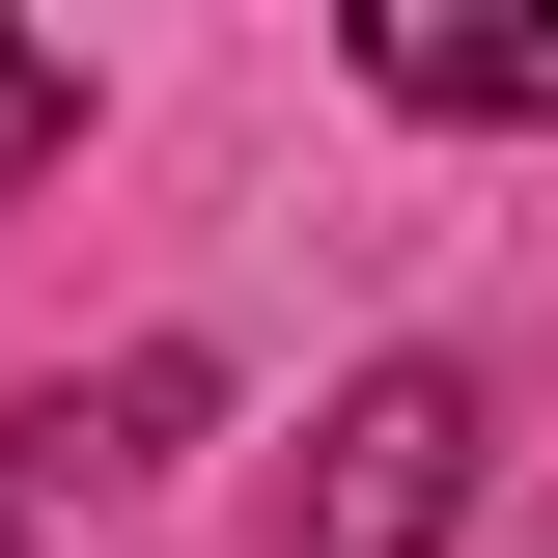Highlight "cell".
<instances>
[{
	"label": "cell",
	"mask_w": 558,
	"mask_h": 558,
	"mask_svg": "<svg viewBox=\"0 0 558 558\" xmlns=\"http://www.w3.org/2000/svg\"><path fill=\"white\" fill-rule=\"evenodd\" d=\"M475 363H363L336 418H307V502H279V558H447L475 531Z\"/></svg>",
	"instance_id": "1"
},
{
	"label": "cell",
	"mask_w": 558,
	"mask_h": 558,
	"mask_svg": "<svg viewBox=\"0 0 558 558\" xmlns=\"http://www.w3.org/2000/svg\"><path fill=\"white\" fill-rule=\"evenodd\" d=\"M363 84H391V112L531 140V112H558V0H363Z\"/></svg>",
	"instance_id": "2"
},
{
	"label": "cell",
	"mask_w": 558,
	"mask_h": 558,
	"mask_svg": "<svg viewBox=\"0 0 558 558\" xmlns=\"http://www.w3.org/2000/svg\"><path fill=\"white\" fill-rule=\"evenodd\" d=\"M57 140H84V57H57V28H0V196H28Z\"/></svg>",
	"instance_id": "3"
},
{
	"label": "cell",
	"mask_w": 558,
	"mask_h": 558,
	"mask_svg": "<svg viewBox=\"0 0 558 558\" xmlns=\"http://www.w3.org/2000/svg\"><path fill=\"white\" fill-rule=\"evenodd\" d=\"M0 558H28V502H0Z\"/></svg>",
	"instance_id": "4"
}]
</instances>
